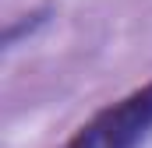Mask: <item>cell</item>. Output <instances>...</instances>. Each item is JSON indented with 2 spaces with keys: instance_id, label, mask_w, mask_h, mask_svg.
I'll use <instances>...</instances> for the list:
<instances>
[{
  "instance_id": "cell-1",
  "label": "cell",
  "mask_w": 152,
  "mask_h": 148,
  "mask_svg": "<svg viewBox=\"0 0 152 148\" xmlns=\"http://www.w3.org/2000/svg\"><path fill=\"white\" fill-rule=\"evenodd\" d=\"M152 134V81L96 113L67 148H138Z\"/></svg>"
},
{
  "instance_id": "cell-2",
  "label": "cell",
  "mask_w": 152,
  "mask_h": 148,
  "mask_svg": "<svg viewBox=\"0 0 152 148\" xmlns=\"http://www.w3.org/2000/svg\"><path fill=\"white\" fill-rule=\"evenodd\" d=\"M46 14H50V7H39V11H32V14H28V21H14V25H7V32H4V46H14L25 32L39 28V25L46 21Z\"/></svg>"
}]
</instances>
